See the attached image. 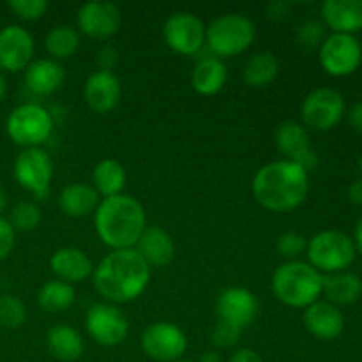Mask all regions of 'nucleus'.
<instances>
[{
	"instance_id": "obj_27",
	"label": "nucleus",
	"mask_w": 362,
	"mask_h": 362,
	"mask_svg": "<svg viewBox=\"0 0 362 362\" xmlns=\"http://www.w3.org/2000/svg\"><path fill=\"white\" fill-rule=\"evenodd\" d=\"M322 292L334 306H346L361 299L362 281L352 272H334V274L324 276Z\"/></svg>"
},
{
	"instance_id": "obj_23",
	"label": "nucleus",
	"mask_w": 362,
	"mask_h": 362,
	"mask_svg": "<svg viewBox=\"0 0 362 362\" xmlns=\"http://www.w3.org/2000/svg\"><path fill=\"white\" fill-rule=\"evenodd\" d=\"M66 81V71L57 60L39 59L25 69V85L37 95H49Z\"/></svg>"
},
{
	"instance_id": "obj_12",
	"label": "nucleus",
	"mask_w": 362,
	"mask_h": 362,
	"mask_svg": "<svg viewBox=\"0 0 362 362\" xmlns=\"http://www.w3.org/2000/svg\"><path fill=\"white\" fill-rule=\"evenodd\" d=\"M85 325L90 338L103 346L120 345L129 332V322L126 315L108 303L94 304L88 310Z\"/></svg>"
},
{
	"instance_id": "obj_17",
	"label": "nucleus",
	"mask_w": 362,
	"mask_h": 362,
	"mask_svg": "<svg viewBox=\"0 0 362 362\" xmlns=\"http://www.w3.org/2000/svg\"><path fill=\"white\" fill-rule=\"evenodd\" d=\"M276 145L288 158V161L297 163L306 173L318 165V156L310 147L306 127L293 120L279 124L276 129Z\"/></svg>"
},
{
	"instance_id": "obj_46",
	"label": "nucleus",
	"mask_w": 362,
	"mask_h": 362,
	"mask_svg": "<svg viewBox=\"0 0 362 362\" xmlns=\"http://www.w3.org/2000/svg\"><path fill=\"white\" fill-rule=\"evenodd\" d=\"M6 94H7V81H6V78L0 74V101H4Z\"/></svg>"
},
{
	"instance_id": "obj_8",
	"label": "nucleus",
	"mask_w": 362,
	"mask_h": 362,
	"mask_svg": "<svg viewBox=\"0 0 362 362\" xmlns=\"http://www.w3.org/2000/svg\"><path fill=\"white\" fill-rule=\"evenodd\" d=\"M14 179L37 200H45L53 179V163L48 152L41 147L23 148L14 161Z\"/></svg>"
},
{
	"instance_id": "obj_22",
	"label": "nucleus",
	"mask_w": 362,
	"mask_h": 362,
	"mask_svg": "<svg viewBox=\"0 0 362 362\" xmlns=\"http://www.w3.org/2000/svg\"><path fill=\"white\" fill-rule=\"evenodd\" d=\"M325 25L334 34H349L362 28V0H327L322 6Z\"/></svg>"
},
{
	"instance_id": "obj_24",
	"label": "nucleus",
	"mask_w": 362,
	"mask_h": 362,
	"mask_svg": "<svg viewBox=\"0 0 362 362\" xmlns=\"http://www.w3.org/2000/svg\"><path fill=\"white\" fill-rule=\"evenodd\" d=\"M228 78L225 62L218 57H202L191 71V85L200 95H216Z\"/></svg>"
},
{
	"instance_id": "obj_2",
	"label": "nucleus",
	"mask_w": 362,
	"mask_h": 362,
	"mask_svg": "<svg viewBox=\"0 0 362 362\" xmlns=\"http://www.w3.org/2000/svg\"><path fill=\"white\" fill-rule=\"evenodd\" d=\"M251 187L262 207L272 212H288L306 200L310 179L297 163L281 159L262 166Z\"/></svg>"
},
{
	"instance_id": "obj_39",
	"label": "nucleus",
	"mask_w": 362,
	"mask_h": 362,
	"mask_svg": "<svg viewBox=\"0 0 362 362\" xmlns=\"http://www.w3.org/2000/svg\"><path fill=\"white\" fill-rule=\"evenodd\" d=\"M98 62L101 64L103 71H112V67L117 62V52L112 46H105L101 52L98 53Z\"/></svg>"
},
{
	"instance_id": "obj_47",
	"label": "nucleus",
	"mask_w": 362,
	"mask_h": 362,
	"mask_svg": "<svg viewBox=\"0 0 362 362\" xmlns=\"http://www.w3.org/2000/svg\"><path fill=\"white\" fill-rule=\"evenodd\" d=\"M7 207V197H6V191L0 187V212Z\"/></svg>"
},
{
	"instance_id": "obj_9",
	"label": "nucleus",
	"mask_w": 362,
	"mask_h": 362,
	"mask_svg": "<svg viewBox=\"0 0 362 362\" xmlns=\"http://www.w3.org/2000/svg\"><path fill=\"white\" fill-rule=\"evenodd\" d=\"M141 349L158 362H175L186 354L187 338L179 325L172 322H156L141 334Z\"/></svg>"
},
{
	"instance_id": "obj_41",
	"label": "nucleus",
	"mask_w": 362,
	"mask_h": 362,
	"mask_svg": "<svg viewBox=\"0 0 362 362\" xmlns=\"http://www.w3.org/2000/svg\"><path fill=\"white\" fill-rule=\"evenodd\" d=\"M349 122L354 129L362 133V103L352 106V110L349 112Z\"/></svg>"
},
{
	"instance_id": "obj_45",
	"label": "nucleus",
	"mask_w": 362,
	"mask_h": 362,
	"mask_svg": "<svg viewBox=\"0 0 362 362\" xmlns=\"http://www.w3.org/2000/svg\"><path fill=\"white\" fill-rule=\"evenodd\" d=\"M357 247H359V251L362 253V218L357 221V226H356V243Z\"/></svg>"
},
{
	"instance_id": "obj_19",
	"label": "nucleus",
	"mask_w": 362,
	"mask_h": 362,
	"mask_svg": "<svg viewBox=\"0 0 362 362\" xmlns=\"http://www.w3.org/2000/svg\"><path fill=\"white\" fill-rule=\"evenodd\" d=\"M122 87L112 71H95L85 81L83 95L88 108L95 113H108L119 105Z\"/></svg>"
},
{
	"instance_id": "obj_30",
	"label": "nucleus",
	"mask_w": 362,
	"mask_h": 362,
	"mask_svg": "<svg viewBox=\"0 0 362 362\" xmlns=\"http://www.w3.org/2000/svg\"><path fill=\"white\" fill-rule=\"evenodd\" d=\"M74 299H76V292L73 285L60 279L46 281L37 292V304L46 313H62L73 306Z\"/></svg>"
},
{
	"instance_id": "obj_35",
	"label": "nucleus",
	"mask_w": 362,
	"mask_h": 362,
	"mask_svg": "<svg viewBox=\"0 0 362 362\" xmlns=\"http://www.w3.org/2000/svg\"><path fill=\"white\" fill-rule=\"evenodd\" d=\"M7 7L20 20L35 21L45 16L46 9H48V2L46 0H9Z\"/></svg>"
},
{
	"instance_id": "obj_25",
	"label": "nucleus",
	"mask_w": 362,
	"mask_h": 362,
	"mask_svg": "<svg viewBox=\"0 0 362 362\" xmlns=\"http://www.w3.org/2000/svg\"><path fill=\"white\" fill-rule=\"evenodd\" d=\"M49 354L62 362H74L83 356L85 343L80 332L67 324H57L46 334Z\"/></svg>"
},
{
	"instance_id": "obj_15",
	"label": "nucleus",
	"mask_w": 362,
	"mask_h": 362,
	"mask_svg": "<svg viewBox=\"0 0 362 362\" xmlns=\"http://www.w3.org/2000/svg\"><path fill=\"white\" fill-rule=\"evenodd\" d=\"M216 311H218L219 320L243 331L257 318L258 300L255 293L247 288L232 286L219 293Z\"/></svg>"
},
{
	"instance_id": "obj_14",
	"label": "nucleus",
	"mask_w": 362,
	"mask_h": 362,
	"mask_svg": "<svg viewBox=\"0 0 362 362\" xmlns=\"http://www.w3.org/2000/svg\"><path fill=\"white\" fill-rule=\"evenodd\" d=\"M122 25V11L117 4L92 0L78 11V28L92 39H108L119 32Z\"/></svg>"
},
{
	"instance_id": "obj_16",
	"label": "nucleus",
	"mask_w": 362,
	"mask_h": 362,
	"mask_svg": "<svg viewBox=\"0 0 362 362\" xmlns=\"http://www.w3.org/2000/svg\"><path fill=\"white\" fill-rule=\"evenodd\" d=\"M34 57V39L20 25L0 28V69L18 73L27 69Z\"/></svg>"
},
{
	"instance_id": "obj_4",
	"label": "nucleus",
	"mask_w": 362,
	"mask_h": 362,
	"mask_svg": "<svg viewBox=\"0 0 362 362\" xmlns=\"http://www.w3.org/2000/svg\"><path fill=\"white\" fill-rule=\"evenodd\" d=\"M324 286V276L306 262H286L272 274V293L290 308H304L317 303Z\"/></svg>"
},
{
	"instance_id": "obj_48",
	"label": "nucleus",
	"mask_w": 362,
	"mask_h": 362,
	"mask_svg": "<svg viewBox=\"0 0 362 362\" xmlns=\"http://www.w3.org/2000/svg\"><path fill=\"white\" fill-rule=\"evenodd\" d=\"M359 168H361V172H362V156H361V161H359Z\"/></svg>"
},
{
	"instance_id": "obj_40",
	"label": "nucleus",
	"mask_w": 362,
	"mask_h": 362,
	"mask_svg": "<svg viewBox=\"0 0 362 362\" xmlns=\"http://www.w3.org/2000/svg\"><path fill=\"white\" fill-rule=\"evenodd\" d=\"M228 362H262V357L251 349H240L230 357Z\"/></svg>"
},
{
	"instance_id": "obj_7",
	"label": "nucleus",
	"mask_w": 362,
	"mask_h": 362,
	"mask_svg": "<svg viewBox=\"0 0 362 362\" xmlns=\"http://www.w3.org/2000/svg\"><path fill=\"white\" fill-rule=\"evenodd\" d=\"M6 131L11 140L25 148L41 147L53 133V119L42 106L27 103L9 113Z\"/></svg>"
},
{
	"instance_id": "obj_21",
	"label": "nucleus",
	"mask_w": 362,
	"mask_h": 362,
	"mask_svg": "<svg viewBox=\"0 0 362 362\" xmlns=\"http://www.w3.org/2000/svg\"><path fill=\"white\" fill-rule=\"evenodd\" d=\"M49 269L64 283H78L94 272L88 255L78 247H60L49 258Z\"/></svg>"
},
{
	"instance_id": "obj_29",
	"label": "nucleus",
	"mask_w": 362,
	"mask_h": 362,
	"mask_svg": "<svg viewBox=\"0 0 362 362\" xmlns=\"http://www.w3.org/2000/svg\"><path fill=\"white\" fill-rule=\"evenodd\" d=\"M279 74V62L271 52H258L244 66V81L255 88L269 87Z\"/></svg>"
},
{
	"instance_id": "obj_3",
	"label": "nucleus",
	"mask_w": 362,
	"mask_h": 362,
	"mask_svg": "<svg viewBox=\"0 0 362 362\" xmlns=\"http://www.w3.org/2000/svg\"><path fill=\"white\" fill-rule=\"evenodd\" d=\"M95 233L103 244L115 250H131L147 228L145 211L129 194L103 198L94 212Z\"/></svg>"
},
{
	"instance_id": "obj_42",
	"label": "nucleus",
	"mask_w": 362,
	"mask_h": 362,
	"mask_svg": "<svg viewBox=\"0 0 362 362\" xmlns=\"http://www.w3.org/2000/svg\"><path fill=\"white\" fill-rule=\"evenodd\" d=\"M286 9H288V6H286L285 2H271L267 6V13H269V16L272 18V20H279V18H285Z\"/></svg>"
},
{
	"instance_id": "obj_49",
	"label": "nucleus",
	"mask_w": 362,
	"mask_h": 362,
	"mask_svg": "<svg viewBox=\"0 0 362 362\" xmlns=\"http://www.w3.org/2000/svg\"><path fill=\"white\" fill-rule=\"evenodd\" d=\"M175 362H193V361H184V359H180V361H175Z\"/></svg>"
},
{
	"instance_id": "obj_5",
	"label": "nucleus",
	"mask_w": 362,
	"mask_h": 362,
	"mask_svg": "<svg viewBox=\"0 0 362 362\" xmlns=\"http://www.w3.org/2000/svg\"><path fill=\"white\" fill-rule=\"evenodd\" d=\"M257 28L243 14H223L205 30V45L214 57H235L246 52L255 41Z\"/></svg>"
},
{
	"instance_id": "obj_11",
	"label": "nucleus",
	"mask_w": 362,
	"mask_h": 362,
	"mask_svg": "<svg viewBox=\"0 0 362 362\" xmlns=\"http://www.w3.org/2000/svg\"><path fill=\"white\" fill-rule=\"evenodd\" d=\"M300 113L308 127L315 131H329L343 119L345 101L334 88H317L306 95Z\"/></svg>"
},
{
	"instance_id": "obj_31",
	"label": "nucleus",
	"mask_w": 362,
	"mask_h": 362,
	"mask_svg": "<svg viewBox=\"0 0 362 362\" xmlns=\"http://www.w3.org/2000/svg\"><path fill=\"white\" fill-rule=\"evenodd\" d=\"M46 52L53 57V59H69L80 48V32L67 25H60V27L52 28L46 35Z\"/></svg>"
},
{
	"instance_id": "obj_20",
	"label": "nucleus",
	"mask_w": 362,
	"mask_h": 362,
	"mask_svg": "<svg viewBox=\"0 0 362 362\" xmlns=\"http://www.w3.org/2000/svg\"><path fill=\"white\" fill-rule=\"evenodd\" d=\"M134 250L138 251L148 267H165L173 260L175 244L172 235L161 226H147L138 239Z\"/></svg>"
},
{
	"instance_id": "obj_34",
	"label": "nucleus",
	"mask_w": 362,
	"mask_h": 362,
	"mask_svg": "<svg viewBox=\"0 0 362 362\" xmlns=\"http://www.w3.org/2000/svg\"><path fill=\"white\" fill-rule=\"evenodd\" d=\"M308 250L306 237L297 232H285L276 240V251L288 262L297 260Z\"/></svg>"
},
{
	"instance_id": "obj_18",
	"label": "nucleus",
	"mask_w": 362,
	"mask_h": 362,
	"mask_svg": "<svg viewBox=\"0 0 362 362\" xmlns=\"http://www.w3.org/2000/svg\"><path fill=\"white\" fill-rule=\"evenodd\" d=\"M304 327L322 341H332L338 338L345 327V318L338 306L331 304L329 300H317L304 311Z\"/></svg>"
},
{
	"instance_id": "obj_36",
	"label": "nucleus",
	"mask_w": 362,
	"mask_h": 362,
	"mask_svg": "<svg viewBox=\"0 0 362 362\" xmlns=\"http://www.w3.org/2000/svg\"><path fill=\"white\" fill-rule=\"evenodd\" d=\"M325 27L320 21H306L299 27L297 32V41L304 46V48H317L322 41H324Z\"/></svg>"
},
{
	"instance_id": "obj_44",
	"label": "nucleus",
	"mask_w": 362,
	"mask_h": 362,
	"mask_svg": "<svg viewBox=\"0 0 362 362\" xmlns=\"http://www.w3.org/2000/svg\"><path fill=\"white\" fill-rule=\"evenodd\" d=\"M200 362H223V359L218 352H205L200 357Z\"/></svg>"
},
{
	"instance_id": "obj_10",
	"label": "nucleus",
	"mask_w": 362,
	"mask_h": 362,
	"mask_svg": "<svg viewBox=\"0 0 362 362\" xmlns=\"http://www.w3.org/2000/svg\"><path fill=\"white\" fill-rule=\"evenodd\" d=\"M205 25L194 14L175 13L166 20L163 27V37L168 48L179 55H198L205 46Z\"/></svg>"
},
{
	"instance_id": "obj_33",
	"label": "nucleus",
	"mask_w": 362,
	"mask_h": 362,
	"mask_svg": "<svg viewBox=\"0 0 362 362\" xmlns=\"http://www.w3.org/2000/svg\"><path fill=\"white\" fill-rule=\"evenodd\" d=\"M27 320L25 304L14 296H0V325L7 329H18Z\"/></svg>"
},
{
	"instance_id": "obj_6",
	"label": "nucleus",
	"mask_w": 362,
	"mask_h": 362,
	"mask_svg": "<svg viewBox=\"0 0 362 362\" xmlns=\"http://www.w3.org/2000/svg\"><path fill=\"white\" fill-rule=\"evenodd\" d=\"M308 258L311 267L318 272L334 274L350 267L356 258V244L346 233L338 230H325L317 233L308 243Z\"/></svg>"
},
{
	"instance_id": "obj_37",
	"label": "nucleus",
	"mask_w": 362,
	"mask_h": 362,
	"mask_svg": "<svg viewBox=\"0 0 362 362\" xmlns=\"http://www.w3.org/2000/svg\"><path fill=\"white\" fill-rule=\"evenodd\" d=\"M240 332H243L240 329L218 320L214 332H212V343H214L218 349H232V346H235L237 341H239Z\"/></svg>"
},
{
	"instance_id": "obj_1",
	"label": "nucleus",
	"mask_w": 362,
	"mask_h": 362,
	"mask_svg": "<svg viewBox=\"0 0 362 362\" xmlns=\"http://www.w3.org/2000/svg\"><path fill=\"white\" fill-rule=\"evenodd\" d=\"M152 269L134 247L106 255L92 272L94 288L110 304H126L138 299L151 283Z\"/></svg>"
},
{
	"instance_id": "obj_13",
	"label": "nucleus",
	"mask_w": 362,
	"mask_h": 362,
	"mask_svg": "<svg viewBox=\"0 0 362 362\" xmlns=\"http://www.w3.org/2000/svg\"><path fill=\"white\" fill-rule=\"evenodd\" d=\"M362 48L354 35L332 34L322 42L320 64L331 76H349L361 66Z\"/></svg>"
},
{
	"instance_id": "obj_28",
	"label": "nucleus",
	"mask_w": 362,
	"mask_h": 362,
	"mask_svg": "<svg viewBox=\"0 0 362 362\" xmlns=\"http://www.w3.org/2000/svg\"><path fill=\"white\" fill-rule=\"evenodd\" d=\"M126 179V170L119 161L103 159L95 165L94 172H92V187L103 198L117 197V194H122Z\"/></svg>"
},
{
	"instance_id": "obj_43",
	"label": "nucleus",
	"mask_w": 362,
	"mask_h": 362,
	"mask_svg": "<svg viewBox=\"0 0 362 362\" xmlns=\"http://www.w3.org/2000/svg\"><path fill=\"white\" fill-rule=\"evenodd\" d=\"M349 198H350V202H352V204L362 205V179L356 180V182L350 186Z\"/></svg>"
},
{
	"instance_id": "obj_26",
	"label": "nucleus",
	"mask_w": 362,
	"mask_h": 362,
	"mask_svg": "<svg viewBox=\"0 0 362 362\" xmlns=\"http://www.w3.org/2000/svg\"><path fill=\"white\" fill-rule=\"evenodd\" d=\"M101 204V197L92 187V184H71L64 187L59 197V207L69 218H85L95 212Z\"/></svg>"
},
{
	"instance_id": "obj_38",
	"label": "nucleus",
	"mask_w": 362,
	"mask_h": 362,
	"mask_svg": "<svg viewBox=\"0 0 362 362\" xmlns=\"http://www.w3.org/2000/svg\"><path fill=\"white\" fill-rule=\"evenodd\" d=\"M14 228L11 226L9 219H4L0 216V262L9 257L14 247Z\"/></svg>"
},
{
	"instance_id": "obj_32",
	"label": "nucleus",
	"mask_w": 362,
	"mask_h": 362,
	"mask_svg": "<svg viewBox=\"0 0 362 362\" xmlns=\"http://www.w3.org/2000/svg\"><path fill=\"white\" fill-rule=\"evenodd\" d=\"M42 214H41V209L37 207L35 204L32 202H20L13 207L11 211V226L14 228V232H32L39 226L41 223Z\"/></svg>"
}]
</instances>
